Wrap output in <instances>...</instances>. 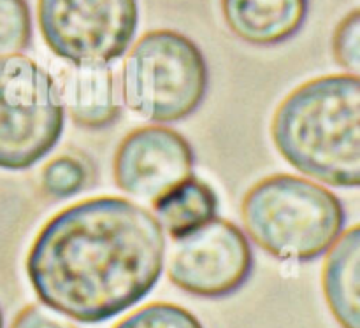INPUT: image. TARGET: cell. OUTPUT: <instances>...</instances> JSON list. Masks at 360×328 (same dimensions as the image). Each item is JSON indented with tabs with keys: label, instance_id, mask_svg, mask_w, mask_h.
Returning <instances> with one entry per match:
<instances>
[{
	"label": "cell",
	"instance_id": "cell-1",
	"mask_svg": "<svg viewBox=\"0 0 360 328\" xmlns=\"http://www.w3.org/2000/svg\"><path fill=\"white\" fill-rule=\"evenodd\" d=\"M164 228L123 197L84 199L58 211L27 255L39 301L79 323H102L143 301L164 270Z\"/></svg>",
	"mask_w": 360,
	"mask_h": 328
},
{
	"label": "cell",
	"instance_id": "cell-2",
	"mask_svg": "<svg viewBox=\"0 0 360 328\" xmlns=\"http://www.w3.org/2000/svg\"><path fill=\"white\" fill-rule=\"evenodd\" d=\"M271 137L301 174L338 188H357L360 77L330 74L292 90L274 112Z\"/></svg>",
	"mask_w": 360,
	"mask_h": 328
},
{
	"label": "cell",
	"instance_id": "cell-3",
	"mask_svg": "<svg viewBox=\"0 0 360 328\" xmlns=\"http://www.w3.org/2000/svg\"><path fill=\"white\" fill-rule=\"evenodd\" d=\"M246 234L267 255L283 262H311L343 234L341 200L311 179L273 174L257 181L241 202Z\"/></svg>",
	"mask_w": 360,
	"mask_h": 328
},
{
	"label": "cell",
	"instance_id": "cell-4",
	"mask_svg": "<svg viewBox=\"0 0 360 328\" xmlns=\"http://www.w3.org/2000/svg\"><path fill=\"white\" fill-rule=\"evenodd\" d=\"M123 100L157 123L183 122L204 102L210 70L199 46L176 30H151L137 39L123 63Z\"/></svg>",
	"mask_w": 360,
	"mask_h": 328
},
{
	"label": "cell",
	"instance_id": "cell-5",
	"mask_svg": "<svg viewBox=\"0 0 360 328\" xmlns=\"http://www.w3.org/2000/svg\"><path fill=\"white\" fill-rule=\"evenodd\" d=\"M63 125L55 77L28 56H0V169L34 167L55 150Z\"/></svg>",
	"mask_w": 360,
	"mask_h": 328
},
{
	"label": "cell",
	"instance_id": "cell-6",
	"mask_svg": "<svg viewBox=\"0 0 360 328\" xmlns=\"http://www.w3.org/2000/svg\"><path fill=\"white\" fill-rule=\"evenodd\" d=\"M46 46L70 65H109L137 30V0H39Z\"/></svg>",
	"mask_w": 360,
	"mask_h": 328
},
{
	"label": "cell",
	"instance_id": "cell-7",
	"mask_svg": "<svg viewBox=\"0 0 360 328\" xmlns=\"http://www.w3.org/2000/svg\"><path fill=\"white\" fill-rule=\"evenodd\" d=\"M255 256L238 225L214 218L193 234L172 241L167 277L174 287L202 299H224L250 280Z\"/></svg>",
	"mask_w": 360,
	"mask_h": 328
},
{
	"label": "cell",
	"instance_id": "cell-8",
	"mask_svg": "<svg viewBox=\"0 0 360 328\" xmlns=\"http://www.w3.org/2000/svg\"><path fill=\"white\" fill-rule=\"evenodd\" d=\"M195 157L186 137L162 125L134 129L112 158L116 186L141 200L155 199L192 174Z\"/></svg>",
	"mask_w": 360,
	"mask_h": 328
},
{
	"label": "cell",
	"instance_id": "cell-9",
	"mask_svg": "<svg viewBox=\"0 0 360 328\" xmlns=\"http://www.w3.org/2000/svg\"><path fill=\"white\" fill-rule=\"evenodd\" d=\"M309 0H221L229 30L255 46H276L294 37L308 16Z\"/></svg>",
	"mask_w": 360,
	"mask_h": 328
},
{
	"label": "cell",
	"instance_id": "cell-10",
	"mask_svg": "<svg viewBox=\"0 0 360 328\" xmlns=\"http://www.w3.org/2000/svg\"><path fill=\"white\" fill-rule=\"evenodd\" d=\"M56 88L70 119L83 129H105L120 118L122 107L109 65L67 67Z\"/></svg>",
	"mask_w": 360,
	"mask_h": 328
},
{
	"label": "cell",
	"instance_id": "cell-11",
	"mask_svg": "<svg viewBox=\"0 0 360 328\" xmlns=\"http://www.w3.org/2000/svg\"><path fill=\"white\" fill-rule=\"evenodd\" d=\"M323 297L341 328H360V227L348 228L327 251Z\"/></svg>",
	"mask_w": 360,
	"mask_h": 328
},
{
	"label": "cell",
	"instance_id": "cell-12",
	"mask_svg": "<svg viewBox=\"0 0 360 328\" xmlns=\"http://www.w3.org/2000/svg\"><path fill=\"white\" fill-rule=\"evenodd\" d=\"M153 216L172 241L193 234L218 214L217 192L197 176L190 174L162 193L153 202Z\"/></svg>",
	"mask_w": 360,
	"mask_h": 328
},
{
	"label": "cell",
	"instance_id": "cell-13",
	"mask_svg": "<svg viewBox=\"0 0 360 328\" xmlns=\"http://www.w3.org/2000/svg\"><path fill=\"white\" fill-rule=\"evenodd\" d=\"M90 165L79 155L63 153L42 167L41 190L53 200L69 199L90 185Z\"/></svg>",
	"mask_w": 360,
	"mask_h": 328
},
{
	"label": "cell",
	"instance_id": "cell-14",
	"mask_svg": "<svg viewBox=\"0 0 360 328\" xmlns=\"http://www.w3.org/2000/svg\"><path fill=\"white\" fill-rule=\"evenodd\" d=\"M32 42V14L27 0H0V56L20 55Z\"/></svg>",
	"mask_w": 360,
	"mask_h": 328
},
{
	"label": "cell",
	"instance_id": "cell-15",
	"mask_svg": "<svg viewBox=\"0 0 360 328\" xmlns=\"http://www.w3.org/2000/svg\"><path fill=\"white\" fill-rule=\"evenodd\" d=\"M112 328H204L188 309L171 302H151L130 313Z\"/></svg>",
	"mask_w": 360,
	"mask_h": 328
},
{
	"label": "cell",
	"instance_id": "cell-16",
	"mask_svg": "<svg viewBox=\"0 0 360 328\" xmlns=\"http://www.w3.org/2000/svg\"><path fill=\"white\" fill-rule=\"evenodd\" d=\"M333 53L338 65L350 74L360 72V11L354 9L338 23L333 35Z\"/></svg>",
	"mask_w": 360,
	"mask_h": 328
},
{
	"label": "cell",
	"instance_id": "cell-17",
	"mask_svg": "<svg viewBox=\"0 0 360 328\" xmlns=\"http://www.w3.org/2000/svg\"><path fill=\"white\" fill-rule=\"evenodd\" d=\"M11 328H77L49 315L41 306L30 304L14 316Z\"/></svg>",
	"mask_w": 360,
	"mask_h": 328
},
{
	"label": "cell",
	"instance_id": "cell-18",
	"mask_svg": "<svg viewBox=\"0 0 360 328\" xmlns=\"http://www.w3.org/2000/svg\"><path fill=\"white\" fill-rule=\"evenodd\" d=\"M0 328H4V315H2V309H0Z\"/></svg>",
	"mask_w": 360,
	"mask_h": 328
}]
</instances>
